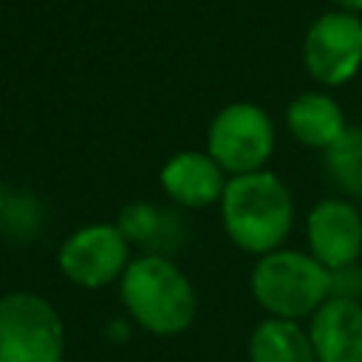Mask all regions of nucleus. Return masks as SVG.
<instances>
[{
	"mask_svg": "<svg viewBox=\"0 0 362 362\" xmlns=\"http://www.w3.org/2000/svg\"><path fill=\"white\" fill-rule=\"evenodd\" d=\"M221 221L226 238L240 252L263 257L283 249L294 226V201L272 170L232 175L221 195Z\"/></svg>",
	"mask_w": 362,
	"mask_h": 362,
	"instance_id": "1",
	"label": "nucleus"
},
{
	"mask_svg": "<svg viewBox=\"0 0 362 362\" xmlns=\"http://www.w3.org/2000/svg\"><path fill=\"white\" fill-rule=\"evenodd\" d=\"M119 297L127 317L153 337H178L198 314L189 277L161 255L133 257L119 280Z\"/></svg>",
	"mask_w": 362,
	"mask_h": 362,
	"instance_id": "2",
	"label": "nucleus"
},
{
	"mask_svg": "<svg viewBox=\"0 0 362 362\" xmlns=\"http://www.w3.org/2000/svg\"><path fill=\"white\" fill-rule=\"evenodd\" d=\"M255 303L274 320L303 322L331 297V272L300 249H274L249 274Z\"/></svg>",
	"mask_w": 362,
	"mask_h": 362,
	"instance_id": "3",
	"label": "nucleus"
},
{
	"mask_svg": "<svg viewBox=\"0 0 362 362\" xmlns=\"http://www.w3.org/2000/svg\"><path fill=\"white\" fill-rule=\"evenodd\" d=\"M0 362H65L59 311L34 291L0 297Z\"/></svg>",
	"mask_w": 362,
	"mask_h": 362,
	"instance_id": "4",
	"label": "nucleus"
},
{
	"mask_svg": "<svg viewBox=\"0 0 362 362\" xmlns=\"http://www.w3.org/2000/svg\"><path fill=\"white\" fill-rule=\"evenodd\" d=\"M274 150V124L255 102H232L221 107L206 130V156L229 175L266 170Z\"/></svg>",
	"mask_w": 362,
	"mask_h": 362,
	"instance_id": "5",
	"label": "nucleus"
},
{
	"mask_svg": "<svg viewBox=\"0 0 362 362\" xmlns=\"http://www.w3.org/2000/svg\"><path fill=\"white\" fill-rule=\"evenodd\" d=\"M130 260V243L116 229V223L79 226L62 240L57 252L59 272L79 288H105L119 283Z\"/></svg>",
	"mask_w": 362,
	"mask_h": 362,
	"instance_id": "6",
	"label": "nucleus"
},
{
	"mask_svg": "<svg viewBox=\"0 0 362 362\" xmlns=\"http://www.w3.org/2000/svg\"><path fill=\"white\" fill-rule=\"evenodd\" d=\"M303 62L311 79L337 88L356 76L362 65V20L348 11L320 14L303 40Z\"/></svg>",
	"mask_w": 362,
	"mask_h": 362,
	"instance_id": "7",
	"label": "nucleus"
},
{
	"mask_svg": "<svg viewBox=\"0 0 362 362\" xmlns=\"http://www.w3.org/2000/svg\"><path fill=\"white\" fill-rule=\"evenodd\" d=\"M308 255L328 272L354 266L362 255V212L348 198H322L305 215Z\"/></svg>",
	"mask_w": 362,
	"mask_h": 362,
	"instance_id": "8",
	"label": "nucleus"
},
{
	"mask_svg": "<svg viewBox=\"0 0 362 362\" xmlns=\"http://www.w3.org/2000/svg\"><path fill=\"white\" fill-rule=\"evenodd\" d=\"M305 331L317 362H362V303L328 297Z\"/></svg>",
	"mask_w": 362,
	"mask_h": 362,
	"instance_id": "9",
	"label": "nucleus"
},
{
	"mask_svg": "<svg viewBox=\"0 0 362 362\" xmlns=\"http://www.w3.org/2000/svg\"><path fill=\"white\" fill-rule=\"evenodd\" d=\"M226 181V173L206 156V150H181L170 156L158 173L164 195L184 209H206L221 204Z\"/></svg>",
	"mask_w": 362,
	"mask_h": 362,
	"instance_id": "10",
	"label": "nucleus"
},
{
	"mask_svg": "<svg viewBox=\"0 0 362 362\" xmlns=\"http://www.w3.org/2000/svg\"><path fill=\"white\" fill-rule=\"evenodd\" d=\"M116 229L124 235V240L133 246H144V255H161L170 257L184 240V223L175 212L158 209L147 201H133L119 209Z\"/></svg>",
	"mask_w": 362,
	"mask_h": 362,
	"instance_id": "11",
	"label": "nucleus"
},
{
	"mask_svg": "<svg viewBox=\"0 0 362 362\" xmlns=\"http://www.w3.org/2000/svg\"><path fill=\"white\" fill-rule=\"evenodd\" d=\"M286 127L288 133L314 150H328L342 133H345V116L342 107L328 96V93H300L288 102L286 107Z\"/></svg>",
	"mask_w": 362,
	"mask_h": 362,
	"instance_id": "12",
	"label": "nucleus"
},
{
	"mask_svg": "<svg viewBox=\"0 0 362 362\" xmlns=\"http://www.w3.org/2000/svg\"><path fill=\"white\" fill-rule=\"evenodd\" d=\"M249 362H317L308 331L291 320H260L246 342Z\"/></svg>",
	"mask_w": 362,
	"mask_h": 362,
	"instance_id": "13",
	"label": "nucleus"
},
{
	"mask_svg": "<svg viewBox=\"0 0 362 362\" xmlns=\"http://www.w3.org/2000/svg\"><path fill=\"white\" fill-rule=\"evenodd\" d=\"M322 167L339 192L362 198V127H345V133L325 150Z\"/></svg>",
	"mask_w": 362,
	"mask_h": 362,
	"instance_id": "14",
	"label": "nucleus"
},
{
	"mask_svg": "<svg viewBox=\"0 0 362 362\" xmlns=\"http://www.w3.org/2000/svg\"><path fill=\"white\" fill-rule=\"evenodd\" d=\"M0 223L14 238H31L42 226V206L34 195H25V192L8 195V201L0 212Z\"/></svg>",
	"mask_w": 362,
	"mask_h": 362,
	"instance_id": "15",
	"label": "nucleus"
},
{
	"mask_svg": "<svg viewBox=\"0 0 362 362\" xmlns=\"http://www.w3.org/2000/svg\"><path fill=\"white\" fill-rule=\"evenodd\" d=\"M331 297H345V300H356L362 303V269L345 266L339 272H331Z\"/></svg>",
	"mask_w": 362,
	"mask_h": 362,
	"instance_id": "16",
	"label": "nucleus"
},
{
	"mask_svg": "<svg viewBox=\"0 0 362 362\" xmlns=\"http://www.w3.org/2000/svg\"><path fill=\"white\" fill-rule=\"evenodd\" d=\"M337 6V11H348V14H359L362 11V0H331Z\"/></svg>",
	"mask_w": 362,
	"mask_h": 362,
	"instance_id": "17",
	"label": "nucleus"
},
{
	"mask_svg": "<svg viewBox=\"0 0 362 362\" xmlns=\"http://www.w3.org/2000/svg\"><path fill=\"white\" fill-rule=\"evenodd\" d=\"M6 201H8V195H6V189L0 187V212H3V206H6Z\"/></svg>",
	"mask_w": 362,
	"mask_h": 362,
	"instance_id": "18",
	"label": "nucleus"
}]
</instances>
